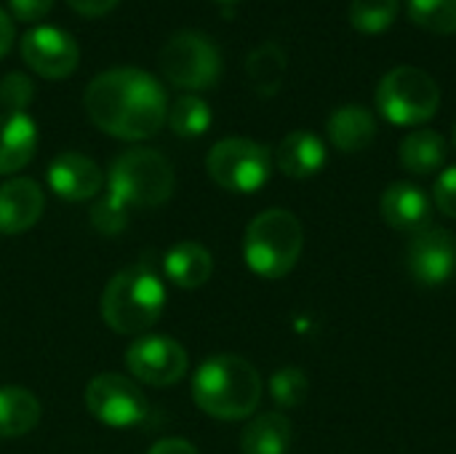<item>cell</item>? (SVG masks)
Wrapping results in <instances>:
<instances>
[{"instance_id":"6da1fadb","label":"cell","mask_w":456,"mask_h":454,"mask_svg":"<svg viewBox=\"0 0 456 454\" xmlns=\"http://www.w3.org/2000/svg\"><path fill=\"white\" fill-rule=\"evenodd\" d=\"M83 104L99 131L126 142L155 136L168 118L166 88L139 67H112L99 72L88 83Z\"/></svg>"},{"instance_id":"7a4b0ae2","label":"cell","mask_w":456,"mask_h":454,"mask_svg":"<svg viewBox=\"0 0 456 454\" xmlns=\"http://www.w3.org/2000/svg\"><path fill=\"white\" fill-rule=\"evenodd\" d=\"M192 401L208 417L235 423L256 412L262 401V377L240 356H211L192 377Z\"/></svg>"},{"instance_id":"3957f363","label":"cell","mask_w":456,"mask_h":454,"mask_svg":"<svg viewBox=\"0 0 456 454\" xmlns=\"http://www.w3.org/2000/svg\"><path fill=\"white\" fill-rule=\"evenodd\" d=\"M166 308L163 281L144 265L126 268L110 278L102 292V321L118 334H144L158 324Z\"/></svg>"},{"instance_id":"277c9868","label":"cell","mask_w":456,"mask_h":454,"mask_svg":"<svg viewBox=\"0 0 456 454\" xmlns=\"http://www.w3.org/2000/svg\"><path fill=\"white\" fill-rule=\"evenodd\" d=\"M305 249V230L297 214L267 209L256 214L243 235V260L259 278L278 281L289 276Z\"/></svg>"},{"instance_id":"5b68a950","label":"cell","mask_w":456,"mask_h":454,"mask_svg":"<svg viewBox=\"0 0 456 454\" xmlns=\"http://www.w3.org/2000/svg\"><path fill=\"white\" fill-rule=\"evenodd\" d=\"M107 187L123 206H160L174 195V169L163 153L134 147L112 161Z\"/></svg>"},{"instance_id":"8992f818","label":"cell","mask_w":456,"mask_h":454,"mask_svg":"<svg viewBox=\"0 0 456 454\" xmlns=\"http://www.w3.org/2000/svg\"><path fill=\"white\" fill-rule=\"evenodd\" d=\"M441 107V88L430 72L403 64L390 72L377 86V110L393 126H419L428 123Z\"/></svg>"},{"instance_id":"52a82bcc","label":"cell","mask_w":456,"mask_h":454,"mask_svg":"<svg viewBox=\"0 0 456 454\" xmlns=\"http://www.w3.org/2000/svg\"><path fill=\"white\" fill-rule=\"evenodd\" d=\"M206 171L222 190L246 195L267 185L273 174V155L265 144L254 139L230 136L208 150Z\"/></svg>"},{"instance_id":"ba28073f","label":"cell","mask_w":456,"mask_h":454,"mask_svg":"<svg viewBox=\"0 0 456 454\" xmlns=\"http://www.w3.org/2000/svg\"><path fill=\"white\" fill-rule=\"evenodd\" d=\"M163 78L184 91L214 88L222 75L219 48L198 29H182L171 35L160 51Z\"/></svg>"},{"instance_id":"9c48e42d","label":"cell","mask_w":456,"mask_h":454,"mask_svg":"<svg viewBox=\"0 0 456 454\" xmlns=\"http://www.w3.org/2000/svg\"><path fill=\"white\" fill-rule=\"evenodd\" d=\"M86 409L110 428H131L147 420L150 404L142 388L126 375H96L86 388Z\"/></svg>"},{"instance_id":"30bf717a","label":"cell","mask_w":456,"mask_h":454,"mask_svg":"<svg viewBox=\"0 0 456 454\" xmlns=\"http://www.w3.org/2000/svg\"><path fill=\"white\" fill-rule=\"evenodd\" d=\"M123 359L131 377L150 388L176 385L190 369V356L182 348V343L160 334H147L134 340Z\"/></svg>"},{"instance_id":"8fae6325","label":"cell","mask_w":456,"mask_h":454,"mask_svg":"<svg viewBox=\"0 0 456 454\" xmlns=\"http://www.w3.org/2000/svg\"><path fill=\"white\" fill-rule=\"evenodd\" d=\"M21 59L35 75L45 80H61L77 70L80 48L69 32L40 24L21 37Z\"/></svg>"},{"instance_id":"7c38bea8","label":"cell","mask_w":456,"mask_h":454,"mask_svg":"<svg viewBox=\"0 0 456 454\" xmlns=\"http://www.w3.org/2000/svg\"><path fill=\"white\" fill-rule=\"evenodd\" d=\"M409 276L419 286H444L456 273V238L446 227H425L406 249Z\"/></svg>"},{"instance_id":"4fadbf2b","label":"cell","mask_w":456,"mask_h":454,"mask_svg":"<svg viewBox=\"0 0 456 454\" xmlns=\"http://www.w3.org/2000/svg\"><path fill=\"white\" fill-rule=\"evenodd\" d=\"M48 185L61 201L83 203L102 193L104 187V171L80 153H61L48 166Z\"/></svg>"},{"instance_id":"5bb4252c","label":"cell","mask_w":456,"mask_h":454,"mask_svg":"<svg viewBox=\"0 0 456 454\" xmlns=\"http://www.w3.org/2000/svg\"><path fill=\"white\" fill-rule=\"evenodd\" d=\"M45 209V195L35 179L13 177L0 185V235L29 230Z\"/></svg>"},{"instance_id":"9a60e30c","label":"cell","mask_w":456,"mask_h":454,"mask_svg":"<svg viewBox=\"0 0 456 454\" xmlns=\"http://www.w3.org/2000/svg\"><path fill=\"white\" fill-rule=\"evenodd\" d=\"M379 211L382 219L401 233H419L425 227H430V217H433V201L428 198V193L411 182H393L379 201Z\"/></svg>"},{"instance_id":"2e32d148","label":"cell","mask_w":456,"mask_h":454,"mask_svg":"<svg viewBox=\"0 0 456 454\" xmlns=\"http://www.w3.org/2000/svg\"><path fill=\"white\" fill-rule=\"evenodd\" d=\"M37 150V128L27 112H0V177L21 171Z\"/></svg>"},{"instance_id":"e0dca14e","label":"cell","mask_w":456,"mask_h":454,"mask_svg":"<svg viewBox=\"0 0 456 454\" xmlns=\"http://www.w3.org/2000/svg\"><path fill=\"white\" fill-rule=\"evenodd\" d=\"M329 139L342 153H361L377 139V118L361 104H345L331 112L326 123Z\"/></svg>"},{"instance_id":"ac0fdd59","label":"cell","mask_w":456,"mask_h":454,"mask_svg":"<svg viewBox=\"0 0 456 454\" xmlns=\"http://www.w3.org/2000/svg\"><path fill=\"white\" fill-rule=\"evenodd\" d=\"M275 163L291 179H310L326 166V144L310 131H291L278 144Z\"/></svg>"},{"instance_id":"d6986e66","label":"cell","mask_w":456,"mask_h":454,"mask_svg":"<svg viewBox=\"0 0 456 454\" xmlns=\"http://www.w3.org/2000/svg\"><path fill=\"white\" fill-rule=\"evenodd\" d=\"M294 442V423L283 412L256 415L240 433L243 454H286Z\"/></svg>"},{"instance_id":"ffe728a7","label":"cell","mask_w":456,"mask_h":454,"mask_svg":"<svg viewBox=\"0 0 456 454\" xmlns=\"http://www.w3.org/2000/svg\"><path fill=\"white\" fill-rule=\"evenodd\" d=\"M163 265H166V276L179 289H200L214 273L211 252L195 241H182L174 249H168Z\"/></svg>"},{"instance_id":"44dd1931","label":"cell","mask_w":456,"mask_h":454,"mask_svg":"<svg viewBox=\"0 0 456 454\" xmlns=\"http://www.w3.org/2000/svg\"><path fill=\"white\" fill-rule=\"evenodd\" d=\"M40 401L35 393L19 385L0 388V439H19L35 431L40 423Z\"/></svg>"},{"instance_id":"7402d4cb","label":"cell","mask_w":456,"mask_h":454,"mask_svg":"<svg viewBox=\"0 0 456 454\" xmlns=\"http://www.w3.org/2000/svg\"><path fill=\"white\" fill-rule=\"evenodd\" d=\"M446 155H449V144L433 128L411 131L398 147V158H401L403 169L411 171V174H419V177H428V174L438 171L446 163Z\"/></svg>"},{"instance_id":"603a6c76","label":"cell","mask_w":456,"mask_h":454,"mask_svg":"<svg viewBox=\"0 0 456 454\" xmlns=\"http://www.w3.org/2000/svg\"><path fill=\"white\" fill-rule=\"evenodd\" d=\"M286 67H289L286 51L275 43H265V45L254 48L246 59L248 83L259 96H275L281 91Z\"/></svg>"},{"instance_id":"cb8c5ba5","label":"cell","mask_w":456,"mask_h":454,"mask_svg":"<svg viewBox=\"0 0 456 454\" xmlns=\"http://www.w3.org/2000/svg\"><path fill=\"white\" fill-rule=\"evenodd\" d=\"M166 123L182 139L203 136L208 131V126H211V107L200 96L184 94V96L174 99V104H168Z\"/></svg>"},{"instance_id":"d4e9b609","label":"cell","mask_w":456,"mask_h":454,"mask_svg":"<svg viewBox=\"0 0 456 454\" xmlns=\"http://www.w3.org/2000/svg\"><path fill=\"white\" fill-rule=\"evenodd\" d=\"M409 19L433 35H454L456 0H409Z\"/></svg>"},{"instance_id":"484cf974","label":"cell","mask_w":456,"mask_h":454,"mask_svg":"<svg viewBox=\"0 0 456 454\" xmlns=\"http://www.w3.org/2000/svg\"><path fill=\"white\" fill-rule=\"evenodd\" d=\"M398 16V0H353L350 24L363 35L385 32Z\"/></svg>"},{"instance_id":"4316f807","label":"cell","mask_w":456,"mask_h":454,"mask_svg":"<svg viewBox=\"0 0 456 454\" xmlns=\"http://www.w3.org/2000/svg\"><path fill=\"white\" fill-rule=\"evenodd\" d=\"M310 391L307 375L299 367H283L270 377V396L281 409H297L305 404Z\"/></svg>"},{"instance_id":"83f0119b","label":"cell","mask_w":456,"mask_h":454,"mask_svg":"<svg viewBox=\"0 0 456 454\" xmlns=\"http://www.w3.org/2000/svg\"><path fill=\"white\" fill-rule=\"evenodd\" d=\"M35 99V83L24 72H8L0 78V107L3 112H24Z\"/></svg>"},{"instance_id":"f1b7e54d","label":"cell","mask_w":456,"mask_h":454,"mask_svg":"<svg viewBox=\"0 0 456 454\" xmlns=\"http://www.w3.org/2000/svg\"><path fill=\"white\" fill-rule=\"evenodd\" d=\"M91 225L102 233V235H120L128 227V206H123L118 198H112L110 193L104 198H99L91 209Z\"/></svg>"},{"instance_id":"f546056e","label":"cell","mask_w":456,"mask_h":454,"mask_svg":"<svg viewBox=\"0 0 456 454\" xmlns=\"http://www.w3.org/2000/svg\"><path fill=\"white\" fill-rule=\"evenodd\" d=\"M433 201H436L438 211H444L446 217L456 219V166L446 169L438 177V182L433 187Z\"/></svg>"},{"instance_id":"4dcf8cb0","label":"cell","mask_w":456,"mask_h":454,"mask_svg":"<svg viewBox=\"0 0 456 454\" xmlns=\"http://www.w3.org/2000/svg\"><path fill=\"white\" fill-rule=\"evenodd\" d=\"M11 13L24 21V24H35L40 19H45L53 8V0H8Z\"/></svg>"},{"instance_id":"1f68e13d","label":"cell","mask_w":456,"mask_h":454,"mask_svg":"<svg viewBox=\"0 0 456 454\" xmlns=\"http://www.w3.org/2000/svg\"><path fill=\"white\" fill-rule=\"evenodd\" d=\"M69 8L80 16H88V19H99L104 13H110L120 0H67Z\"/></svg>"},{"instance_id":"d6a6232c","label":"cell","mask_w":456,"mask_h":454,"mask_svg":"<svg viewBox=\"0 0 456 454\" xmlns=\"http://www.w3.org/2000/svg\"><path fill=\"white\" fill-rule=\"evenodd\" d=\"M147 454H200L184 439H160Z\"/></svg>"},{"instance_id":"836d02e7","label":"cell","mask_w":456,"mask_h":454,"mask_svg":"<svg viewBox=\"0 0 456 454\" xmlns=\"http://www.w3.org/2000/svg\"><path fill=\"white\" fill-rule=\"evenodd\" d=\"M13 37H16V29H13V21L11 16L0 8V59L11 51L13 45Z\"/></svg>"},{"instance_id":"e575fe53","label":"cell","mask_w":456,"mask_h":454,"mask_svg":"<svg viewBox=\"0 0 456 454\" xmlns=\"http://www.w3.org/2000/svg\"><path fill=\"white\" fill-rule=\"evenodd\" d=\"M219 3H227V5H232V3H240V0H219Z\"/></svg>"},{"instance_id":"d590c367","label":"cell","mask_w":456,"mask_h":454,"mask_svg":"<svg viewBox=\"0 0 456 454\" xmlns=\"http://www.w3.org/2000/svg\"><path fill=\"white\" fill-rule=\"evenodd\" d=\"M454 144H456V126H454Z\"/></svg>"}]
</instances>
